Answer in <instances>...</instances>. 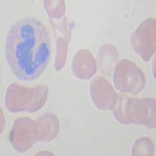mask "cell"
I'll use <instances>...</instances> for the list:
<instances>
[{
	"label": "cell",
	"mask_w": 156,
	"mask_h": 156,
	"mask_svg": "<svg viewBox=\"0 0 156 156\" xmlns=\"http://www.w3.org/2000/svg\"><path fill=\"white\" fill-rule=\"evenodd\" d=\"M113 82L121 92L136 95L143 90L146 80L141 69L134 62L124 58L115 66Z\"/></svg>",
	"instance_id": "277c9868"
},
{
	"label": "cell",
	"mask_w": 156,
	"mask_h": 156,
	"mask_svg": "<svg viewBox=\"0 0 156 156\" xmlns=\"http://www.w3.org/2000/svg\"><path fill=\"white\" fill-rule=\"evenodd\" d=\"M115 119L122 124H141L148 129L155 127V100L133 98L120 95L113 108Z\"/></svg>",
	"instance_id": "7a4b0ae2"
},
{
	"label": "cell",
	"mask_w": 156,
	"mask_h": 156,
	"mask_svg": "<svg viewBox=\"0 0 156 156\" xmlns=\"http://www.w3.org/2000/svg\"><path fill=\"white\" fill-rule=\"evenodd\" d=\"M38 127L37 140L51 141L57 136L59 130L58 119L54 114L48 112L38 117L36 120Z\"/></svg>",
	"instance_id": "9c48e42d"
},
{
	"label": "cell",
	"mask_w": 156,
	"mask_h": 156,
	"mask_svg": "<svg viewBox=\"0 0 156 156\" xmlns=\"http://www.w3.org/2000/svg\"><path fill=\"white\" fill-rule=\"evenodd\" d=\"M71 69L78 79L88 80L97 71V62L90 51L80 49L73 56Z\"/></svg>",
	"instance_id": "ba28073f"
},
{
	"label": "cell",
	"mask_w": 156,
	"mask_h": 156,
	"mask_svg": "<svg viewBox=\"0 0 156 156\" xmlns=\"http://www.w3.org/2000/svg\"><path fill=\"white\" fill-rule=\"evenodd\" d=\"M44 8L47 13L53 18H59L63 16L65 4L63 1H44Z\"/></svg>",
	"instance_id": "4fadbf2b"
},
{
	"label": "cell",
	"mask_w": 156,
	"mask_h": 156,
	"mask_svg": "<svg viewBox=\"0 0 156 156\" xmlns=\"http://www.w3.org/2000/svg\"><path fill=\"white\" fill-rule=\"evenodd\" d=\"M133 49L145 62L155 51V19L144 20L131 36Z\"/></svg>",
	"instance_id": "5b68a950"
},
{
	"label": "cell",
	"mask_w": 156,
	"mask_h": 156,
	"mask_svg": "<svg viewBox=\"0 0 156 156\" xmlns=\"http://www.w3.org/2000/svg\"><path fill=\"white\" fill-rule=\"evenodd\" d=\"M154 151L152 142L147 137L138 139L133 144L132 154L133 155H151Z\"/></svg>",
	"instance_id": "7c38bea8"
},
{
	"label": "cell",
	"mask_w": 156,
	"mask_h": 156,
	"mask_svg": "<svg viewBox=\"0 0 156 156\" xmlns=\"http://www.w3.org/2000/svg\"><path fill=\"white\" fill-rule=\"evenodd\" d=\"M38 136L37 122L29 118H19L12 125L9 140L13 148L24 153L33 146Z\"/></svg>",
	"instance_id": "8992f818"
},
{
	"label": "cell",
	"mask_w": 156,
	"mask_h": 156,
	"mask_svg": "<svg viewBox=\"0 0 156 156\" xmlns=\"http://www.w3.org/2000/svg\"><path fill=\"white\" fill-rule=\"evenodd\" d=\"M118 51L112 44H106L103 45L98 52L100 70L105 75L111 74L112 69L118 60Z\"/></svg>",
	"instance_id": "30bf717a"
},
{
	"label": "cell",
	"mask_w": 156,
	"mask_h": 156,
	"mask_svg": "<svg viewBox=\"0 0 156 156\" xmlns=\"http://www.w3.org/2000/svg\"><path fill=\"white\" fill-rule=\"evenodd\" d=\"M90 94L100 110H112L117 102V94L110 83L101 76H96L90 84Z\"/></svg>",
	"instance_id": "52a82bcc"
},
{
	"label": "cell",
	"mask_w": 156,
	"mask_h": 156,
	"mask_svg": "<svg viewBox=\"0 0 156 156\" xmlns=\"http://www.w3.org/2000/svg\"><path fill=\"white\" fill-rule=\"evenodd\" d=\"M5 55L12 74L19 80L32 81L42 74L51 57V41L40 20L23 17L9 28Z\"/></svg>",
	"instance_id": "6da1fadb"
},
{
	"label": "cell",
	"mask_w": 156,
	"mask_h": 156,
	"mask_svg": "<svg viewBox=\"0 0 156 156\" xmlns=\"http://www.w3.org/2000/svg\"><path fill=\"white\" fill-rule=\"evenodd\" d=\"M48 87L39 85L28 88L12 83L5 93V105L10 112H27L34 113L37 112L46 101Z\"/></svg>",
	"instance_id": "3957f363"
},
{
	"label": "cell",
	"mask_w": 156,
	"mask_h": 156,
	"mask_svg": "<svg viewBox=\"0 0 156 156\" xmlns=\"http://www.w3.org/2000/svg\"><path fill=\"white\" fill-rule=\"evenodd\" d=\"M69 40L66 37H60L58 39L56 44V56L55 61V70H60L65 65L67 53V44Z\"/></svg>",
	"instance_id": "8fae6325"
}]
</instances>
